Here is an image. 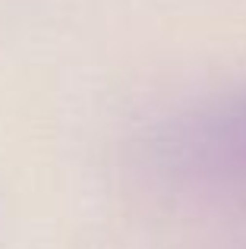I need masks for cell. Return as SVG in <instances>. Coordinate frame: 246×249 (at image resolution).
<instances>
[{
	"instance_id": "cell-1",
	"label": "cell",
	"mask_w": 246,
	"mask_h": 249,
	"mask_svg": "<svg viewBox=\"0 0 246 249\" xmlns=\"http://www.w3.org/2000/svg\"><path fill=\"white\" fill-rule=\"evenodd\" d=\"M158 167L196 180H246V91L167 123L152 142Z\"/></svg>"
}]
</instances>
